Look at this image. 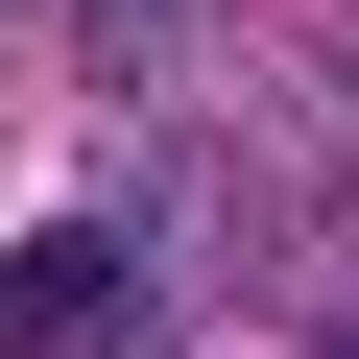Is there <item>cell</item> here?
Instances as JSON below:
<instances>
[{
    "instance_id": "6da1fadb",
    "label": "cell",
    "mask_w": 359,
    "mask_h": 359,
    "mask_svg": "<svg viewBox=\"0 0 359 359\" xmlns=\"http://www.w3.org/2000/svg\"><path fill=\"white\" fill-rule=\"evenodd\" d=\"M120 335H144V240L120 216H72V240L0 264V359H120Z\"/></svg>"
},
{
    "instance_id": "7a4b0ae2",
    "label": "cell",
    "mask_w": 359,
    "mask_h": 359,
    "mask_svg": "<svg viewBox=\"0 0 359 359\" xmlns=\"http://www.w3.org/2000/svg\"><path fill=\"white\" fill-rule=\"evenodd\" d=\"M96 48H192V0H96Z\"/></svg>"
}]
</instances>
